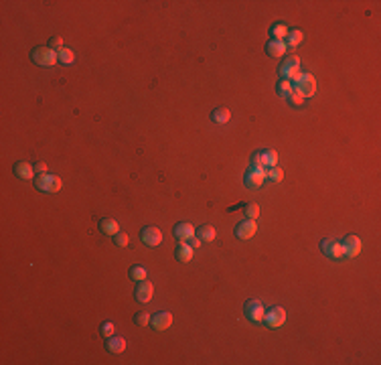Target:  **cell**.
I'll return each instance as SVG.
<instances>
[{
  "label": "cell",
  "mask_w": 381,
  "mask_h": 365,
  "mask_svg": "<svg viewBox=\"0 0 381 365\" xmlns=\"http://www.w3.org/2000/svg\"><path fill=\"white\" fill-rule=\"evenodd\" d=\"M278 71H280V77H282V79H290L292 83L304 73V71L300 69V59H298V55H288V57H284L282 63H280V67H278Z\"/></svg>",
  "instance_id": "cell-1"
},
{
  "label": "cell",
  "mask_w": 381,
  "mask_h": 365,
  "mask_svg": "<svg viewBox=\"0 0 381 365\" xmlns=\"http://www.w3.org/2000/svg\"><path fill=\"white\" fill-rule=\"evenodd\" d=\"M31 59L39 67H53L59 61V53L53 51L51 47H35L31 53Z\"/></svg>",
  "instance_id": "cell-2"
},
{
  "label": "cell",
  "mask_w": 381,
  "mask_h": 365,
  "mask_svg": "<svg viewBox=\"0 0 381 365\" xmlns=\"http://www.w3.org/2000/svg\"><path fill=\"white\" fill-rule=\"evenodd\" d=\"M35 187L39 191H43V193H57V191L63 189V181L59 177H55V175L45 173V175H37L35 177Z\"/></svg>",
  "instance_id": "cell-3"
},
{
  "label": "cell",
  "mask_w": 381,
  "mask_h": 365,
  "mask_svg": "<svg viewBox=\"0 0 381 365\" xmlns=\"http://www.w3.org/2000/svg\"><path fill=\"white\" fill-rule=\"evenodd\" d=\"M294 92H298L304 100L316 94V79L310 73H302L298 79L294 81Z\"/></svg>",
  "instance_id": "cell-4"
},
{
  "label": "cell",
  "mask_w": 381,
  "mask_h": 365,
  "mask_svg": "<svg viewBox=\"0 0 381 365\" xmlns=\"http://www.w3.org/2000/svg\"><path fill=\"white\" fill-rule=\"evenodd\" d=\"M278 162V155H276V150H258L256 155L251 156V164L256 166V168H270V166H276Z\"/></svg>",
  "instance_id": "cell-5"
},
{
  "label": "cell",
  "mask_w": 381,
  "mask_h": 365,
  "mask_svg": "<svg viewBox=\"0 0 381 365\" xmlns=\"http://www.w3.org/2000/svg\"><path fill=\"white\" fill-rule=\"evenodd\" d=\"M243 314H245V318L249 320V323H262V318L266 314V309L262 305V300H258V298L247 300L245 307H243Z\"/></svg>",
  "instance_id": "cell-6"
},
{
  "label": "cell",
  "mask_w": 381,
  "mask_h": 365,
  "mask_svg": "<svg viewBox=\"0 0 381 365\" xmlns=\"http://www.w3.org/2000/svg\"><path fill=\"white\" fill-rule=\"evenodd\" d=\"M262 320L266 323V327L278 329V327H282V325L286 323V311H284L282 307H272L270 311H266V314H264Z\"/></svg>",
  "instance_id": "cell-7"
},
{
  "label": "cell",
  "mask_w": 381,
  "mask_h": 365,
  "mask_svg": "<svg viewBox=\"0 0 381 365\" xmlns=\"http://www.w3.org/2000/svg\"><path fill=\"white\" fill-rule=\"evenodd\" d=\"M321 252H323L327 258H331V260H341V258H345L343 244L338 242V240H331V238H327V240L321 242Z\"/></svg>",
  "instance_id": "cell-8"
},
{
  "label": "cell",
  "mask_w": 381,
  "mask_h": 365,
  "mask_svg": "<svg viewBox=\"0 0 381 365\" xmlns=\"http://www.w3.org/2000/svg\"><path fill=\"white\" fill-rule=\"evenodd\" d=\"M140 240H142V244H146L148 248H156V246H160V242H162V231H160L158 227H154V225H148V227H144V229L140 231Z\"/></svg>",
  "instance_id": "cell-9"
},
{
  "label": "cell",
  "mask_w": 381,
  "mask_h": 365,
  "mask_svg": "<svg viewBox=\"0 0 381 365\" xmlns=\"http://www.w3.org/2000/svg\"><path fill=\"white\" fill-rule=\"evenodd\" d=\"M152 292H154V286H152V282H148L146 278L144 280H140V282H136V290H134V298L138 300V303H142V305H146V303H150L152 300Z\"/></svg>",
  "instance_id": "cell-10"
},
{
  "label": "cell",
  "mask_w": 381,
  "mask_h": 365,
  "mask_svg": "<svg viewBox=\"0 0 381 365\" xmlns=\"http://www.w3.org/2000/svg\"><path fill=\"white\" fill-rule=\"evenodd\" d=\"M266 177H264V170L262 168H256V166H249L247 168V173L243 177V183L247 189H260L264 185Z\"/></svg>",
  "instance_id": "cell-11"
},
{
  "label": "cell",
  "mask_w": 381,
  "mask_h": 365,
  "mask_svg": "<svg viewBox=\"0 0 381 365\" xmlns=\"http://www.w3.org/2000/svg\"><path fill=\"white\" fill-rule=\"evenodd\" d=\"M258 231V225H256V219H245L241 223H238L236 227V238L239 240H251L253 235Z\"/></svg>",
  "instance_id": "cell-12"
},
{
  "label": "cell",
  "mask_w": 381,
  "mask_h": 365,
  "mask_svg": "<svg viewBox=\"0 0 381 365\" xmlns=\"http://www.w3.org/2000/svg\"><path fill=\"white\" fill-rule=\"evenodd\" d=\"M12 170L20 181H35V164H31V162L18 160V162H14Z\"/></svg>",
  "instance_id": "cell-13"
},
{
  "label": "cell",
  "mask_w": 381,
  "mask_h": 365,
  "mask_svg": "<svg viewBox=\"0 0 381 365\" xmlns=\"http://www.w3.org/2000/svg\"><path fill=\"white\" fill-rule=\"evenodd\" d=\"M150 325H152L154 331H166L173 325V314L166 313V311H160L154 316H150Z\"/></svg>",
  "instance_id": "cell-14"
},
{
  "label": "cell",
  "mask_w": 381,
  "mask_h": 365,
  "mask_svg": "<svg viewBox=\"0 0 381 365\" xmlns=\"http://www.w3.org/2000/svg\"><path fill=\"white\" fill-rule=\"evenodd\" d=\"M343 244V250H345V256L347 258H357L361 254V240L357 238V235H347V238L341 242Z\"/></svg>",
  "instance_id": "cell-15"
},
{
  "label": "cell",
  "mask_w": 381,
  "mask_h": 365,
  "mask_svg": "<svg viewBox=\"0 0 381 365\" xmlns=\"http://www.w3.org/2000/svg\"><path fill=\"white\" fill-rule=\"evenodd\" d=\"M195 227L193 225H190V223H187V221H181V223H177L175 225V229H173V235H175V238L179 240V242H187L189 238H190V235H195Z\"/></svg>",
  "instance_id": "cell-16"
},
{
  "label": "cell",
  "mask_w": 381,
  "mask_h": 365,
  "mask_svg": "<svg viewBox=\"0 0 381 365\" xmlns=\"http://www.w3.org/2000/svg\"><path fill=\"white\" fill-rule=\"evenodd\" d=\"M286 51H288V47H286V43H284V41L270 39V41L266 43V53H268L270 57H282Z\"/></svg>",
  "instance_id": "cell-17"
},
{
  "label": "cell",
  "mask_w": 381,
  "mask_h": 365,
  "mask_svg": "<svg viewBox=\"0 0 381 365\" xmlns=\"http://www.w3.org/2000/svg\"><path fill=\"white\" fill-rule=\"evenodd\" d=\"M99 231H101L103 235H110V238H114L116 233H120V225H118V221L112 219V217H103V219L99 221Z\"/></svg>",
  "instance_id": "cell-18"
},
{
  "label": "cell",
  "mask_w": 381,
  "mask_h": 365,
  "mask_svg": "<svg viewBox=\"0 0 381 365\" xmlns=\"http://www.w3.org/2000/svg\"><path fill=\"white\" fill-rule=\"evenodd\" d=\"M177 260L179 262H190L193 260V256H195V250L190 248L187 242H179V246H177Z\"/></svg>",
  "instance_id": "cell-19"
},
{
  "label": "cell",
  "mask_w": 381,
  "mask_h": 365,
  "mask_svg": "<svg viewBox=\"0 0 381 365\" xmlns=\"http://www.w3.org/2000/svg\"><path fill=\"white\" fill-rule=\"evenodd\" d=\"M105 349H108L110 353H122L126 349V339L122 337H108V341H105Z\"/></svg>",
  "instance_id": "cell-20"
},
{
  "label": "cell",
  "mask_w": 381,
  "mask_h": 365,
  "mask_svg": "<svg viewBox=\"0 0 381 365\" xmlns=\"http://www.w3.org/2000/svg\"><path fill=\"white\" fill-rule=\"evenodd\" d=\"M195 235L201 240V242H213L215 240V227L213 225H201L197 231H195Z\"/></svg>",
  "instance_id": "cell-21"
},
{
  "label": "cell",
  "mask_w": 381,
  "mask_h": 365,
  "mask_svg": "<svg viewBox=\"0 0 381 365\" xmlns=\"http://www.w3.org/2000/svg\"><path fill=\"white\" fill-rule=\"evenodd\" d=\"M292 92H294V83H292L290 79H282V77H280V81H278V85H276V94H278V98L286 100Z\"/></svg>",
  "instance_id": "cell-22"
},
{
  "label": "cell",
  "mask_w": 381,
  "mask_h": 365,
  "mask_svg": "<svg viewBox=\"0 0 381 365\" xmlns=\"http://www.w3.org/2000/svg\"><path fill=\"white\" fill-rule=\"evenodd\" d=\"M302 39H304L302 31H298V29H292V31H288V35H286L284 43H286V47H298L300 43H302Z\"/></svg>",
  "instance_id": "cell-23"
},
{
  "label": "cell",
  "mask_w": 381,
  "mask_h": 365,
  "mask_svg": "<svg viewBox=\"0 0 381 365\" xmlns=\"http://www.w3.org/2000/svg\"><path fill=\"white\" fill-rule=\"evenodd\" d=\"M264 177L268 181H272V183H280L284 179V170L280 166H270V168L264 170Z\"/></svg>",
  "instance_id": "cell-24"
},
{
  "label": "cell",
  "mask_w": 381,
  "mask_h": 365,
  "mask_svg": "<svg viewBox=\"0 0 381 365\" xmlns=\"http://www.w3.org/2000/svg\"><path fill=\"white\" fill-rule=\"evenodd\" d=\"M211 120H213L215 124H227L231 120V114L227 108H217L213 114H211Z\"/></svg>",
  "instance_id": "cell-25"
},
{
  "label": "cell",
  "mask_w": 381,
  "mask_h": 365,
  "mask_svg": "<svg viewBox=\"0 0 381 365\" xmlns=\"http://www.w3.org/2000/svg\"><path fill=\"white\" fill-rule=\"evenodd\" d=\"M270 35H272V39H276V41H284L286 35H288V29H286V25L276 23V25L270 29Z\"/></svg>",
  "instance_id": "cell-26"
},
{
  "label": "cell",
  "mask_w": 381,
  "mask_h": 365,
  "mask_svg": "<svg viewBox=\"0 0 381 365\" xmlns=\"http://www.w3.org/2000/svg\"><path fill=\"white\" fill-rule=\"evenodd\" d=\"M59 61L63 63V65H71V63L75 61V53L71 49H67V47H63L59 51Z\"/></svg>",
  "instance_id": "cell-27"
},
{
  "label": "cell",
  "mask_w": 381,
  "mask_h": 365,
  "mask_svg": "<svg viewBox=\"0 0 381 365\" xmlns=\"http://www.w3.org/2000/svg\"><path fill=\"white\" fill-rule=\"evenodd\" d=\"M243 215H245L247 219H258V217H260V207H258L256 203L245 205V207H243Z\"/></svg>",
  "instance_id": "cell-28"
},
{
  "label": "cell",
  "mask_w": 381,
  "mask_h": 365,
  "mask_svg": "<svg viewBox=\"0 0 381 365\" xmlns=\"http://www.w3.org/2000/svg\"><path fill=\"white\" fill-rule=\"evenodd\" d=\"M128 274H130L132 280H136V282H140V280H144V278H146V270L142 266H132Z\"/></svg>",
  "instance_id": "cell-29"
},
{
  "label": "cell",
  "mask_w": 381,
  "mask_h": 365,
  "mask_svg": "<svg viewBox=\"0 0 381 365\" xmlns=\"http://www.w3.org/2000/svg\"><path fill=\"white\" fill-rule=\"evenodd\" d=\"M286 100H288L290 105H294V108H302V105H304V98H302L298 92H292Z\"/></svg>",
  "instance_id": "cell-30"
},
{
  "label": "cell",
  "mask_w": 381,
  "mask_h": 365,
  "mask_svg": "<svg viewBox=\"0 0 381 365\" xmlns=\"http://www.w3.org/2000/svg\"><path fill=\"white\" fill-rule=\"evenodd\" d=\"M112 240H114V244H116L118 248H126V246L130 244V238H128V233H122V231H120V233H116V235H114Z\"/></svg>",
  "instance_id": "cell-31"
},
{
  "label": "cell",
  "mask_w": 381,
  "mask_h": 365,
  "mask_svg": "<svg viewBox=\"0 0 381 365\" xmlns=\"http://www.w3.org/2000/svg\"><path fill=\"white\" fill-rule=\"evenodd\" d=\"M134 323H136L138 327H146L148 323H150V314H148V313H138V314L134 316Z\"/></svg>",
  "instance_id": "cell-32"
},
{
  "label": "cell",
  "mask_w": 381,
  "mask_h": 365,
  "mask_svg": "<svg viewBox=\"0 0 381 365\" xmlns=\"http://www.w3.org/2000/svg\"><path fill=\"white\" fill-rule=\"evenodd\" d=\"M99 331H101V335H103L105 339H108V337H112V335H114L116 327H114V323H110V320H108V323H103V325H101V329H99Z\"/></svg>",
  "instance_id": "cell-33"
},
{
  "label": "cell",
  "mask_w": 381,
  "mask_h": 365,
  "mask_svg": "<svg viewBox=\"0 0 381 365\" xmlns=\"http://www.w3.org/2000/svg\"><path fill=\"white\" fill-rule=\"evenodd\" d=\"M49 47L53 49V51H61L63 49V39L61 37H51V41H49Z\"/></svg>",
  "instance_id": "cell-34"
},
{
  "label": "cell",
  "mask_w": 381,
  "mask_h": 365,
  "mask_svg": "<svg viewBox=\"0 0 381 365\" xmlns=\"http://www.w3.org/2000/svg\"><path fill=\"white\" fill-rule=\"evenodd\" d=\"M35 173H37V175H45V173H47V164H45V162H37V164H35Z\"/></svg>",
  "instance_id": "cell-35"
},
{
  "label": "cell",
  "mask_w": 381,
  "mask_h": 365,
  "mask_svg": "<svg viewBox=\"0 0 381 365\" xmlns=\"http://www.w3.org/2000/svg\"><path fill=\"white\" fill-rule=\"evenodd\" d=\"M187 242H189V246H190V248H193V250H195V248H199V246H201V240H199V238H197V235H190V238H189V240H187Z\"/></svg>",
  "instance_id": "cell-36"
}]
</instances>
